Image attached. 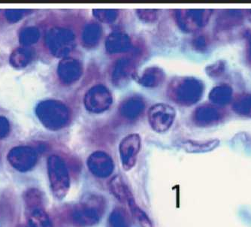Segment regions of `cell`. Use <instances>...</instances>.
<instances>
[{"label":"cell","instance_id":"cell-1","mask_svg":"<svg viewBox=\"0 0 251 227\" xmlns=\"http://www.w3.org/2000/svg\"><path fill=\"white\" fill-rule=\"evenodd\" d=\"M106 208V202L101 196L90 195L74 205L68 212V221L76 227H90L100 223Z\"/></svg>","mask_w":251,"mask_h":227},{"label":"cell","instance_id":"cell-2","mask_svg":"<svg viewBox=\"0 0 251 227\" xmlns=\"http://www.w3.org/2000/svg\"><path fill=\"white\" fill-rule=\"evenodd\" d=\"M204 85L200 79L194 77H177L173 78L168 87V96L182 106H191L201 100Z\"/></svg>","mask_w":251,"mask_h":227},{"label":"cell","instance_id":"cell-3","mask_svg":"<svg viewBox=\"0 0 251 227\" xmlns=\"http://www.w3.org/2000/svg\"><path fill=\"white\" fill-rule=\"evenodd\" d=\"M36 115L45 127L57 131L67 126L71 119V111L63 101L48 100L40 101L36 108Z\"/></svg>","mask_w":251,"mask_h":227},{"label":"cell","instance_id":"cell-4","mask_svg":"<svg viewBox=\"0 0 251 227\" xmlns=\"http://www.w3.org/2000/svg\"><path fill=\"white\" fill-rule=\"evenodd\" d=\"M47 169L53 197L58 200H63L71 186L70 172L66 161L59 155H50L48 159Z\"/></svg>","mask_w":251,"mask_h":227},{"label":"cell","instance_id":"cell-5","mask_svg":"<svg viewBox=\"0 0 251 227\" xmlns=\"http://www.w3.org/2000/svg\"><path fill=\"white\" fill-rule=\"evenodd\" d=\"M45 45L53 56L64 58L76 46L75 36L70 29L53 27L45 35Z\"/></svg>","mask_w":251,"mask_h":227},{"label":"cell","instance_id":"cell-6","mask_svg":"<svg viewBox=\"0 0 251 227\" xmlns=\"http://www.w3.org/2000/svg\"><path fill=\"white\" fill-rule=\"evenodd\" d=\"M213 11L210 9H180L175 11L177 26L185 32H195L206 26Z\"/></svg>","mask_w":251,"mask_h":227},{"label":"cell","instance_id":"cell-7","mask_svg":"<svg viewBox=\"0 0 251 227\" xmlns=\"http://www.w3.org/2000/svg\"><path fill=\"white\" fill-rule=\"evenodd\" d=\"M113 97L108 87L98 84L90 87L84 97V105L89 112L101 114L112 105Z\"/></svg>","mask_w":251,"mask_h":227},{"label":"cell","instance_id":"cell-8","mask_svg":"<svg viewBox=\"0 0 251 227\" xmlns=\"http://www.w3.org/2000/svg\"><path fill=\"white\" fill-rule=\"evenodd\" d=\"M176 117V109L166 103L152 105L148 113V123L151 127L158 133L167 132L173 126Z\"/></svg>","mask_w":251,"mask_h":227},{"label":"cell","instance_id":"cell-9","mask_svg":"<svg viewBox=\"0 0 251 227\" xmlns=\"http://www.w3.org/2000/svg\"><path fill=\"white\" fill-rule=\"evenodd\" d=\"M8 163L17 171L26 173L36 166L37 152L29 146H17L11 149L7 155Z\"/></svg>","mask_w":251,"mask_h":227},{"label":"cell","instance_id":"cell-10","mask_svg":"<svg viewBox=\"0 0 251 227\" xmlns=\"http://www.w3.org/2000/svg\"><path fill=\"white\" fill-rule=\"evenodd\" d=\"M142 148V139L137 133L129 134L121 140L119 145L120 158L124 171H130L136 164Z\"/></svg>","mask_w":251,"mask_h":227},{"label":"cell","instance_id":"cell-11","mask_svg":"<svg viewBox=\"0 0 251 227\" xmlns=\"http://www.w3.org/2000/svg\"><path fill=\"white\" fill-rule=\"evenodd\" d=\"M87 166L90 173L100 179L108 178L115 170L112 157L102 151H96L91 153L87 158Z\"/></svg>","mask_w":251,"mask_h":227},{"label":"cell","instance_id":"cell-12","mask_svg":"<svg viewBox=\"0 0 251 227\" xmlns=\"http://www.w3.org/2000/svg\"><path fill=\"white\" fill-rule=\"evenodd\" d=\"M84 72L82 63L77 59L66 56L59 62L57 75L65 85H72L79 81Z\"/></svg>","mask_w":251,"mask_h":227},{"label":"cell","instance_id":"cell-13","mask_svg":"<svg viewBox=\"0 0 251 227\" xmlns=\"http://www.w3.org/2000/svg\"><path fill=\"white\" fill-rule=\"evenodd\" d=\"M135 76V63L130 57L118 59L113 67L111 81L115 87H125Z\"/></svg>","mask_w":251,"mask_h":227},{"label":"cell","instance_id":"cell-14","mask_svg":"<svg viewBox=\"0 0 251 227\" xmlns=\"http://www.w3.org/2000/svg\"><path fill=\"white\" fill-rule=\"evenodd\" d=\"M224 115L225 113L220 107L213 104H203L193 111V121L197 126H212L221 122Z\"/></svg>","mask_w":251,"mask_h":227},{"label":"cell","instance_id":"cell-15","mask_svg":"<svg viewBox=\"0 0 251 227\" xmlns=\"http://www.w3.org/2000/svg\"><path fill=\"white\" fill-rule=\"evenodd\" d=\"M132 46V40L129 35L121 31L111 32L105 40V49L109 54L129 51Z\"/></svg>","mask_w":251,"mask_h":227},{"label":"cell","instance_id":"cell-16","mask_svg":"<svg viewBox=\"0 0 251 227\" xmlns=\"http://www.w3.org/2000/svg\"><path fill=\"white\" fill-rule=\"evenodd\" d=\"M145 109V101L139 97H131L126 99L119 106L121 116L128 121L138 119Z\"/></svg>","mask_w":251,"mask_h":227},{"label":"cell","instance_id":"cell-17","mask_svg":"<svg viewBox=\"0 0 251 227\" xmlns=\"http://www.w3.org/2000/svg\"><path fill=\"white\" fill-rule=\"evenodd\" d=\"M166 74L161 68L150 66L142 72L138 78L139 84L147 88H156L164 82Z\"/></svg>","mask_w":251,"mask_h":227},{"label":"cell","instance_id":"cell-18","mask_svg":"<svg viewBox=\"0 0 251 227\" xmlns=\"http://www.w3.org/2000/svg\"><path fill=\"white\" fill-rule=\"evenodd\" d=\"M244 18V12L240 10H225L218 15L216 25L220 30L229 29L241 25Z\"/></svg>","mask_w":251,"mask_h":227},{"label":"cell","instance_id":"cell-19","mask_svg":"<svg viewBox=\"0 0 251 227\" xmlns=\"http://www.w3.org/2000/svg\"><path fill=\"white\" fill-rule=\"evenodd\" d=\"M208 98L211 104L221 108L232 101L233 98V90L230 85L224 83L214 87L211 90Z\"/></svg>","mask_w":251,"mask_h":227},{"label":"cell","instance_id":"cell-20","mask_svg":"<svg viewBox=\"0 0 251 227\" xmlns=\"http://www.w3.org/2000/svg\"><path fill=\"white\" fill-rule=\"evenodd\" d=\"M26 209V223L32 227H53L51 220L45 206L33 207Z\"/></svg>","mask_w":251,"mask_h":227},{"label":"cell","instance_id":"cell-21","mask_svg":"<svg viewBox=\"0 0 251 227\" xmlns=\"http://www.w3.org/2000/svg\"><path fill=\"white\" fill-rule=\"evenodd\" d=\"M220 145L218 139H209V140L197 141L184 140L180 142V148L184 149L187 153H201L214 151Z\"/></svg>","mask_w":251,"mask_h":227},{"label":"cell","instance_id":"cell-22","mask_svg":"<svg viewBox=\"0 0 251 227\" xmlns=\"http://www.w3.org/2000/svg\"><path fill=\"white\" fill-rule=\"evenodd\" d=\"M102 34V29L100 24L94 21L88 23L84 26L81 34V40L84 47L94 49L100 43Z\"/></svg>","mask_w":251,"mask_h":227},{"label":"cell","instance_id":"cell-23","mask_svg":"<svg viewBox=\"0 0 251 227\" xmlns=\"http://www.w3.org/2000/svg\"><path fill=\"white\" fill-rule=\"evenodd\" d=\"M35 51L30 47H18L10 55L9 63L16 69L26 67L30 63L34 57Z\"/></svg>","mask_w":251,"mask_h":227},{"label":"cell","instance_id":"cell-24","mask_svg":"<svg viewBox=\"0 0 251 227\" xmlns=\"http://www.w3.org/2000/svg\"><path fill=\"white\" fill-rule=\"evenodd\" d=\"M108 186L111 194L121 202H126L128 199L132 196L130 190L128 188L121 176H114L109 180Z\"/></svg>","mask_w":251,"mask_h":227},{"label":"cell","instance_id":"cell-25","mask_svg":"<svg viewBox=\"0 0 251 227\" xmlns=\"http://www.w3.org/2000/svg\"><path fill=\"white\" fill-rule=\"evenodd\" d=\"M126 203H127L128 207L130 210L132 217L135 218L137 222L139 223L141 227H153L151 220L148 217L146 212L143 211L139 205H137L135 200H134L133 196H131L128 199Z\"/></svg>","mask_w":251,"mask_h":227},{"label":"cell","instance_id":"cell-26","mask_svg":"<svg viewBox=\"0 0 251 227\" xmlns=\"http://www.w3.org/2000/svg\"><path fill=\"white\" fill-rule=\"evenodd\" d=\"M108 227H131L129 215L125 209L117 207L110 213Z\"/></svg>","mask_w":251,"mask_h":227},{"label":"cell","instance_id":"cell-27","mask_svg":"<svg viewBox=\"0 0 251 227\" xmlns=\"http://www.w3.org/2000/svg\"><path fill=\"white\" fill-rule=\"evenodd\" d=\"M232 110L237 115L251 118V94H242L234 100Z\"/></svg>","mask_w":251,"mask_h":227},{"label":"cell","instance_id":"cell-28","mask_svg":"<svg viewBox=\"0 0 251 227\" xmlns=\"http://www.w3.org/2000/svg\"><path fill=\"white\" fill-rule=\"evenodd\" d=\"M40 38V31L36 26H27L19 34V42L25 47H30L36 44Z\"/></svg>","mask_w":251,"mask_h":227},{"label":"cell","instance_id":"cell-29","mask_svg":"<svg viewBox=\"0 0 251 227\" xmlns=\"http://www.w3.org/2000/svg\"><path fill=\"white\" fill-rule=\"evenodd\" d=\"M25 208L44 206V199L42 192L36 188H30L25 192L24 196Z\"/></svg>","mask_w":251,"mask_h":227},{"label":"cell","instance_id":"cell-30","mask_svg":"<svg viewBox=\"0 0 251 227\" xmlns=\"http://www.w3.org/2000/svg\"><path fill=\"white\" fill-rule=\"evenodd\" d=\"M93 15L100 22L111 24L116 21L119 12L115 9H94Z\"/></svg>","mask_w":251,"mask_h":227},{"label":"cell","instance_id":"cell-31","mask_svg":"<svg viewBox=\"0 0 251 227\" xmlns=\"http://www.w3.org/2000/svg\"><path fill=\"white\" fill-rule=\"evenodd\" d=\"M226 70V62L220 60L208 65L205 68V73L211 77H218L222 76Z\"/></svg>","mask_w":251,"mask_h":227},{"label":"cell","instance_id":"cell-32","mask_svg":"<svg viewBox=\"0 0 251 227\" xmlns=\"http://www.w3.org/2000/svg\"><path fill=\"white\" fill-rule=\"evenodd\" d=\"M138 18L145 23H152L156 21L158 18V11L155 9H138L136 10Z\"/></svg>","mask_w":251,"mask_h":227},{"label":"cell","instance_id":"cell-33","mask_svg":"<svg viewBox=\"0 0 251 227\" xmlns=\"http://www.w3.org/2000/svg\"><path fill=\"white\" fill-rule=\"evenodd\" d=\"M208 39L204 34H198L192 40L193 47L198 51H204L208 48Z\"/></svg>","mask_w":251,"mask_h":227},{"label":"cell","instance_id":"cell-34","mask_svg":"<svg viewBox=\"0 0 251 227\" xmlns=\"http://www.w3.org/2000/svg\"><path fill=\"white\" fill-rule=\"evenodd\" d=\"M27 11L26 10H7L5 12V18L10 23H17L21 21Z\"/></svg>","mask_w":251,"mask_h":227},{"label":"cell","instance_id":"cell-35","mask_svg":"<svg viewBox=\"0 0 251 227\" xmlns=\"http://www.w3.org/2000/svg\"><path fill=\"white\" fill-rule=\"evenodd\" d=\"M9 132V121L5 117L0 116V139L6 138Z\"/></svg>","mask_w":251,"mask_h":227},{"label":"cell","instance_id":"cell-36","mask_svg":"<svg viewBox=\"0 0 251 227\" xmlns=\"http://www.w3.org/2000/svg\"><path fill=\"white\" fill-rule=\"evenodd\" d=\"M244 37H245V42H246V60L248 65L251 66V30L248 29L244 32Z\"/></svg>","mask_w":251,"mask_h":227},{"label":"cell","instance_id":"cell-37","mask_svg":"<svg viewBox=\"0 0 251 227\" xmlns=\"http://www.w3.org/2000/svg\"><path fill=\"white\" fill-rule=\"evenodd\" d=\"M16 227H32L29 224H28L27 223L25 224H19V225L17 226Z\"/></svg>","mask_w":251,"mask_h":227}]
</instances>
